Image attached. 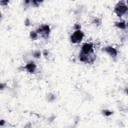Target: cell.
Here are the masks:
<instances>
[{"mask_svg":"<svg viewBox=\"0 0 128 128\" xmlns=\"http://www.w3.org/2000/svg\"><path fill=\"white\" fill-rule=\"evenodd\" d=\"M82 34L80 31H78L76 32L72 38V41L74 42H76L80 41L82 38Z\"/></svg>","mask_w":128,"mask_h":128,"instance_id":"obj_1","label":"cell"}]
</instances>
